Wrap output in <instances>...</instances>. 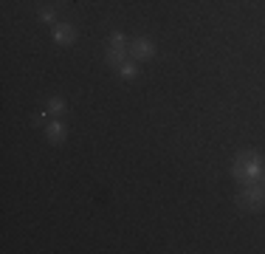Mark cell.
<instances>
[{"mask_svg":"<svg viewBox=\"0 0 265 254\" xmlns=\"http://www.w3.org/2000/svg\"><path fill=\"white\" fill-rule=\"evenodd\" d=\"M231 172L240 184H254L263 178V158L257 156V153H240L234 158V167H231Z\"/></svg>","mask_w":265,"mask_h":254,"instance_id":"cell-1","label":"cell"},{"mask_svg":"<svg viewBox=\"0 0 265 254\" xmlns=\"http://www.w3.org/2000/svg\"><path fill=\"white\" fill-rule=\"evenodd\" d=\"M263 184H265V175H263Z\"/></svg>","mask_w":265,"mask_h":254,"instance_id":"cell-11","label":"cell"},{"mask_svg":"<svg viewBox=\"0 0 265 254\" xmlns=\"http://www.w3.org/2000/svg\"><path fill=\"white\" fill-rule=\"evenodd\" d=\"M237 206L243 212H257V209H265V184H246L243 192L237 195Z\"/></svg>","mask_w":265,"mask_h":254,"instance_id":"cell-2","label":"cell"},{"mask_svg":"<svg viewBox=\"0 0 265 254\" xmlns=\"http://www.w3.org/2000/svg\"><path fill=\"white\" fill-rule=\"evenodd\" d=\"M65 110V102L62 99H51L48 102V113H62Z\"/></svg>","mask_w":265,"mask_h":254,"instance_id":"cell-9","label":"cell"},{"mask_svg":"<svg viewBox=\"0 0 265 254\" xmlns=\"http://www.w3.org/2000/svg\"><path fill=\"white\" fill-rule=\"evenodd\" d=\"M121 62H124V48H110L108 51V65H121Z\"/></svg>","mask_w":265,"mask_h":254,"instance_id":"cell-7","label":"cell"},{"mask_svg":"<svg viewBox=\"0 0 265 254\" xmlns=\"http://www.w3.org/2000/svg\"><path fill=\"white\" fill-rule=\"evenodd\" d=\"M130 54H133L136 59H150L152 54H155V45H152L147 37H141V40H136V42L130 45Z\"/></svg>","mask_w":265,"mask_h":254,"instance_id":"cell-3","label":"cell"},{"mask_svg":"<svg viewBox=\"0 0 265 254\" xmlns=\"http://www.w3.org/2000/svg\"><path fill=\"white\" fill-rule=\"evenodd\" d=\"M39 17L45 20V23H54V11H51V9H42V11H39Z\"/></svg>","mask_w":265,"mask_h":254,"instance_id":"cell-10","label":"cell"},{"mask_svg":"<svg viewBox=\"0 0 265 254\" xmlns=\"http://www.w3.org/2000/svg\"><path fill=\"white\" fill-rule=\"evenodd\" d=\"M118 71H121V77H127V79L138 77V65L136 62H130V59H124V62L118 65Z\"/></svg>","mask_w":265,"mask_h":254,"instance_id":"cell-6","label":"cell"},{"mask_svg":"<svg viewBox=\"0 0 265 254\" xmlns=\"http://www.w3.org/2000/svg\"><path fill=\"white\" fill-rule=\"evenodd\" d=\"M110 45H113V48H124V45H127V37H124L121 31H113V34H110Z\"/></svg>","mask_w":265,"mask_h":254,"instance_id":"cell-8","label":"cell"},{"mask_svg":"<svg viewBox=\"0 0 265 254\" xmlns=\"http://www.w3.org/2000/svg\"><path fill=\"white\" fill-rule=\"evenodd\" d=\"M54 40H57L59 45H71V42L76 40V31L71 29L68 23H59L57 29H54Z\"/></svg>","mask_w":265,"mask_h":254,"instance_id":"cell-4","label":"cell"},{"mask_svg":"<svg viewBox=\"0 0 265 254\" xmlns=\"http://www.w3.org/2000/svg\"><path fill=\"white\" fill-rule=\"evenodd\" d=\"M45 133H48V141H51V144H62V141H65V125H62V122H54V125H48V130H45Z\"/></svg>","mask_w":265,"mask_h":254,"instance_id":"cell-5","label":"cell"}]
</instances>
